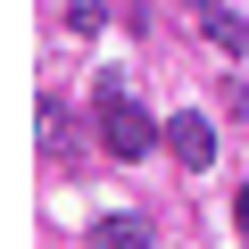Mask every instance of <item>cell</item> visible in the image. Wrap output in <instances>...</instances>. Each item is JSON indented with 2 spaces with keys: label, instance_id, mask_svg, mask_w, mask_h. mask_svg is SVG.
Returning <instances> with one entry per match:
<instances>
[{
  "label": "cell",
  "instance_id": "obj_1",
  "mask_svg": "<svg viewBox=\"0 0 249 249\" xmlns=\"http://www.w3.org/2000/svg\"><path fill=\"white\" fill-rule=\"evenodd\" d=\"M100 142H108V158H150L158 142H166V124H150L142 116V100H133V83L124 75H100Z\"/></svg>",
  "mask_w": 249,
  "mask_h": 249
},
{
  "label": "cell",
  "instance_id": "obj_2",
  "mask_svg": "<svg viewBox=\"0 0 249 249\" xmlns=\"http://www.w3.org/2000/svg\"><path fill=\"white\" fill-rule=\"evenodd\" d=\"M166 150L199 175V166H216V124L199 116V108H183V116H166Z\"/></svg>",
  "mask_w": 249,
  "mask_h": 249
},
{
  "label": "cell",
  "instance_id": "obj_3",
  "mask_svg": "<svg viewBox=\"0 0 249 249\" xmlns=\"http://www.w3.org/2000/svg\"><path fill=\"white\" fill-rule=\"evenodd\" d=\"M91 249H150V216H133V208L100 216V224H91Z\"/></svg>",
  "mask_w": 249,
  "mask_h": 249
},
{
  "label": "cell",
  "instance_id": "obj_4",
  "mask_svg": "<svg viewBox=\"0 0 249 249\" xmlns=\"http://www.w3.org/2000/svg\"><path fill=\"white\" fill-rule=\"evenodd\" d=\"M199 34H208L224 58H249V17H232V9H199Z\"/></svg>",
  "mask_w": 249,
  "mask_h": 249
},
{
  "label": "cell",
  "instance_id": "obj_5",
  "mask_svg": "<svg viewBox=\"0 0 249 249\" xmlns=\"http://www.w3.org/2000/svg\"><path fill=\"white\" fill-rule=\"evenodd\" d=\"M42 142H50V150H67V108H58V100H42Z\"/></svg>",
  "mask_w": 249,
  "mask_h": 249
},
{
  "label": "cell",
  "instance_id": "obj_6",
  "mask_svg": "<svg viewBox=\"0 0 249 249\" xmlns=\"http://www.w3.org/2000/svg\"><path fill=\"white\" fill-rule=\"evenodd\" d=\"M67 34H100V9H91V0H67Z\"/></svg>",
  "mask_w": 249,
  "mask_h": 249
},
{
  "label": "cell",
  "instance_id": "obj_7",
  "mask_svg": "<svg viewBox=\"0 0 249 249\" xmlns=\"http://www.w3.org/2000/svg\"><path fill=\"white\" fill-rule=\"evenodd\" d=\"M232 224H241V232H249V183H241V199H232Z\"/></svg>",
  "mask_w": 249,
  "mask_h": 249
}]
</instances>
